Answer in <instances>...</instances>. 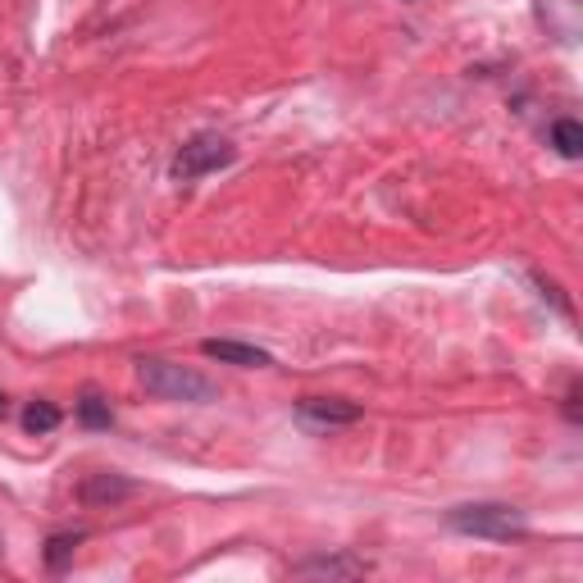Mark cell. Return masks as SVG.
Listing matches in <instances>:
<instances>
[{
    "label": "cell",
    "instance_id": "8fae6325",
    "mask_svg": "<svg viewBox=\"0 0 583 583\" xmlns=\"http://www.w3.org/2000/svg\"><path fill=\"white\" fill-rule=\"evenodd\" d=\"M56 424H60V406H51V402H32L23 411V428L28 433H51Z\"/></svg>",
    "mask_w": 583,
    "mask_h": 583
},
{
    "label": "cell",
    "instance_id": "4fadbf2b",
    "mask_svg": "<svg viewBox=\"0 0 583 583\" xmlns=\"http://www.w3.org/2000/svg\"><path fill=\"white\" fill-rule=\"evenodd\" d=\"M6 411H10V402H6V393H0V419H6Z\"/></svg>",
    "mask_w": 583,
    "mask_h": 583
},
{
    "label": "cell",
    "instance_id": "30bf717a",
    "mask_svg": "<svg viewBox=\"0 0 583 583\" xmlns=\"http://www.w3.org/2000/svg\"><path fill=\"white\" fill-rule=\"evenodd\" d=\"M78 424H82V428H110V424H115L110 402L96 397V393H82V402H78Z\"/></svg>",
    "mask_w": 583,
    "mask_h": 583
},
{
    "label": "cell",
    "instance_id": "277c9868",
    "mask_svg": "<svg viewBox=\"0 0 583 583\" xmlns=\"http://www.w3.org/2000/svg\"><path fill=\"white\" fill-rule=\"evenodd\" d=\"M297 419L310 428V433H333V428H347L360 419V406L356 402H343V397H302L297 402Z\"/></svg>",
    "mask_w": 583,
    "mask_h": 583
},
{
    "label": "cell",
    "instance_id": "ba28073f",
    "mask_svg": "<svg viewBox=\"0 0 583 583\" xmlns=\"http://www.w3.org/2000/svg\"><path fill=\"white\" fill-rule=\"evenodd\" d=\"M552 146H556V156L579 160L583 156V128H579V119H556L552 123Z\"/></svg>",
    "mask_w": 583,
    "mask_h": 583
},
{
    "label": "cell",
    "instance_id": "8992f818",
    "mask_svg": "<svg viewBox=\"0 0 583 583\" xmlns=\"http://www.w3.org/2000/svg\"><path fill=\"white\" fill-rule=\"evenodd\" d=\"M201 352H206L210 360L237 365V369H265V365H274L269 352H260V347H251V343H228V337H206Z\"/></svg>",
    "mask_w": 583,
    "mask_h": 583
},
{
    "label": "cell",
    "instance_id": "52a82bcc",
    "mask_svg": "<svg viewBox=\"0 0 583 583\" xmlns=\"http://www.w3.org/2000/svg\"><path fill=\"white\" fill-rule=\"evenodd\" d=\"M297 579H360L369 574V561L360 556H306L302 565H292Z\"/></svg>",
    "mask_w": 583,
    "mask_h": 583
},
{
    "label": "cell",
    "instance_id": "7a4b0ae2",
    "mask_svg": "<svg viewBox=\"0 0 583 583\" xmlns=\"http://www.w3.org/2000/svg\"><path fill=\"white\" fill-rule=\"evenodd\" d=\"M447 524L465 538H488V543H515L528 533V520L524 511L515 506H502V502H470V506H456L447 511Z\"/></svg>",
    "mask_w": 583,
    "mask_h": 583
},
{
    "label": "cell",
    "instance_id": "9c48e42d",
    "mask_svg": "<svg viewBox=\"0 0 583 583\" xmlns=\"http://www.w3.org/2000/svg\"><path fill=\"white\" fill-rule=\"evenodd\" d=\"M82 538H87L82 528H73V533H56V538L46 543V570H56V574H60V570L73 561V547H78Z\"/></svg>",
    "mask_w": 583,
    "mask_h": 583
},
{
    "label": "cell",
    "instance_id": "5bb4252c",
    "mask_svg": "<svg viewBox=\"0 0 583 583\" xmlns=\"http://www.w3.org/2000/svg\"><path fill=\"white\" fill-rule=\"evenodd\" d=\"M0 556H6V547H0Z\"/></svg>",
    "mask_w": 583,
    "mask_h": 583
},
{
    "label": "cell",
    "instance_id": "3957f363",
    "mask_svg": "<svg viewBox=\"0 0 583 583\" xmlns=\"http://www.w3.org/2000/svg\"><path fill=\"white\" fill-rule=\"evenodd\" d=\"M237 160V146L219 132H197V137H187L178 146V156H174V178L178 182H197L215 169H228Z\"/></svg>",
    "mask_w": 583,
    "mask_h": 583
},
{
    "label": "cell",
    "instance_id": "6da1fadb",
    "mask_svg": "<svg viewBox=\"0 0 583 583\" xmlns=\"http://www.w3.org/2000/svg\"><path fill=\"white\" fill-rule=\"evenodd\" d=\"M137 383H141L151 397H160V402H191V406L219 402V383H210L206 374L187 369V365L160 360V356H141V360H137Z\"/></svg>",
    "mask_w": 583,
    "mask_h": 583
},
{
    "label": "cell",
    "instance_id": "5b68a950",
    "mask_svg": "<svg viewBox=\"0 0 583 583\" xmlns=\"http://www.w3.org/2000/svg\"><path fill=\"white\" fill-rule=\"evenodd\" d=\"M128 497H137V483L123 478V474H87V478L78 483V502L91 506V511L119 506V502H128Z\"/></svg>",
    "mask_w": 583,
    "mask_h": 583
},
{
    "label": "cell",
    "instance_id": "7c38bea8",
    "mask_svg": "<svg viewBox=\"0 0 583 583\" xmlns=\"http://www.w3.org/2000/svg\"><path fill=\"white\" fill-rule=\"evenodd\" d=\"M533 283H538V287H543V297H547V302H552V306H556L561 315H574V306L565 302V292H561V287H556V283H552L547 274H533Z\"/></svg>",
    "mask_w": 583,
    "mask_h": 583
}]
</instances>
